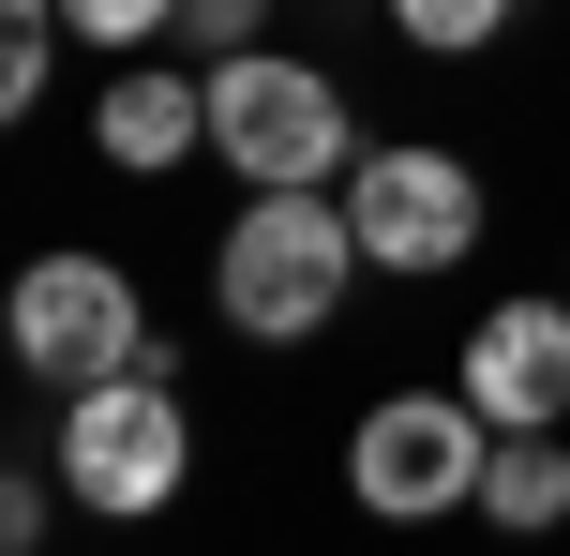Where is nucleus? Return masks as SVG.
I'll return each instance as SVG.
<instances>
[{
    "mask_svg": "<svg viewBox=\"0 0 570 556\" xmlns=\"http://www.w3.org/2000/svg\"><path fill=\"white\" fill-rule=\"evenodd\" d=\"M345 226L375 271H465L481 256V166L451 150H361L345 166Z\"/></svg>",
    "mask_w": 570,
    "mask_h": 556,
    "instance_id": "423d86ee",
    "label": "nucleus"
},
{
    "mask_svg": "<svg viewBox=\"0 0 570 556\" xmlns=\"http://www.w3.org/2000/svg\"><path fill=\"white\" fill-rule=\"evenodd\" d=\"M16 361H30L46 391L136 377V361H150L136 271H120V256H30V271H16Z\"/></svg>",
    "mask_w": 570,
    "mask_h": 556,
    "instance_id": "39448f33",
    "label": "nucleus"
},
{
    "mask_svg": "<svg viewBox=\"0 0 570 556\" xmlns=\"http://www.w3.org/2000/svg\"><path fill=\"white\" fill-rule=\"evenodd\" d=\"M361 226H345L331 181H256L226 226V256H210V301H226V331H256V347H301V331L345 316V286H361Z\"/></svg>",
    "mask_w": 570,
    "mask_h": 556,
    "instance_id": "f257e3e1",
    "label": "nucleus"
},
{
    "mask_svg": "<svg viewBox=\"0 0 570 556\" xmlns=\"http://www.w3.org/2000/svg\"><path fill=\"white\" fill-rule=\"evenodd\" d=\"M60 30H76L60 0H0V120H30V106H46V60H60Z\"/></svg>",
    "mask_w": 570,
    "mask_h": 556,
    "instance_id": "9d476101",
    "label": "nucleus"
},
{
    "mask_svg": "<svg viewBox=\"0 0 570 556\" xmlns=\"http://www.w3.org/2000/svg\"><path fill=\"white\" fill-rule=\"evenodd\" d=\"M481 527H511V542H556L570 527V437H556V421H541V437H495Z\"/></svg>",
    "mask_w": 570,
    "mask_h": 556,
    "instance_id": "1a4fd4ad",
    "label": "nucleus"
},
{
    "mask_svg": "<svg viewBox=\"0 0 570 556\" xmlns=\"http://www.w3.org/2000/svg\"><path fill=\"white\" fill-rule=\"evenodd\" d=\"M465 407H481L495 437L570 421V301H495V316L465 331Z\"/></svg>",
    "mask_w": 570,
    "mask_h": 556,
    "instance_id": "0eeeda50",
    "label": "nucleus"
},
{
    "mask_svg": "<svg viewBox=\"0 0 570 556\" xmlns=\"http://www.w3.org/2000/svg\"><path fill=\"white\" fill-rule=\"evenodd\" d=\"M481 481H495V421L465 391H375L361 437H345V497L375 527H465Z\"/></svg>",
    "mask_w": 570,
    "mask_h": 556,
    "instance_id": "7ed1b4c3",
    "label": "nucleus"
},
{
    "mask_svg": "<svg viewBox=\"0 0 570 556\" xmlns=\"http://www.w3.org/2000/svg\"><path fill=\"white\" fill-rule=\"evenodd\" d=\"M210 150H226L240 181H331V166H361L345 90L315 76V60H285V46H226L210 60Z\"/></svg>",
    "mask_w": 570,
    "mask_h": 556,
    "instance_id": "20e7f679",
    "label": "nucleus"
},
{
    "mask_svg": "<svg viewBox=\"0 0 570 556\" xmlns=\"http://www.w3.org/2000/svg\"><path fill=\"white\" fill-rule=\"evenodd\" d=\"M391 30H405L421 60H481L495 30H511V0H391Z\"/></svg>",
    "mask_w": 570,
    "mask_h": 556,
    "instance_id": "9b49d317",
    "label": "nucleus"
},
{
    "mask_svg": "<svg viewBox=\"0 0 570 556\" xmlns=\"http://www.w3.org/2000/svg\"><path fill=\"white\" fill-rule=\"evenodd\" d=\"M271 0H180V46H256Z\"/></svg>",
    "mask_w": 570,
    "mask_h": 556,
    "instance_id": "ddd939ff",
    "label": "nucleus"
},
{
    "mask_svg": "<svg viewBox=\"0 0 570 556\" xmlns=\"http://www.w3.org/2000/svg\"><path fill=\"white\" fill-rule=\"evenodd\" d=\"M90 136H106V166H120V181H166L180 150L210 136V76H166V60H136V76H106V120H90Z\"/></svg>",
    "mask_w": 570,
    "mask_h": 556,
    "instance_id": "6e6552de",
    "label": "nucleus"
},
{
    "mask_svg": "<svg viewBox=\"0 0 570 556\" xmlns=\"http://www.w3.org/2000/svg\"><path fill=\"white\" fill-rule=\"evenodd\" d=\"M180 481H196V421H180L166 361L60 391V497H76V511H106V527H150Z\"/></svg>",
    "mask_w": 570,
    "mask_h": 556,
    "instance_id": "f03ea898",
    "label": "nucleus"
},
{
    "mask_svg": "<svg viewBox=\"0 0 570 556\" xmlns=\"http://www.w3.org/2000/svg\"><path fill=\"white\" fill-rule=\"evenodd\" d=\"M76 16V46H150V30H180V0H60Z\"/></svg>",
    "mask_w": 570,
    "mask_h": 556,
    "instance_id": "f8f14e48",
    "label": "nucleus"
}]
</instances>
